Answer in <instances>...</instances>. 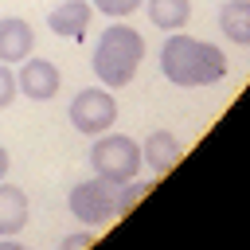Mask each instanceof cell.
Returning <instances> with one entry per match:
<instances>
[{
	"label": "cell",
	"mask_w": 250,
	"mask_h": 250,
	"mask_svg": "<svg viewBox=\"0 0 250 250\" xmlns=\"http://www.w3.org/2000/svg\"><path fill=\"white\" fill-rule=\"evenodd\" d=\"M230 70L227 55L207 43V39H195V35H184V31H168L164 47H160V74L172 82V86H215L223 82Z\"/></svg>",
	"instance_id": "obj_1"
},
{
	"label": "cell",
	"mask_w": 250,
	"mask_h": 250,
	"mask_svg": "<svg viewBox=\"0 0 250 250\" xmlns=\"http://www.w3.org/2000/svg\"><path fill=\"white\" fill-rule=\"evenodd\" d=\"M141 62H145V35H141L137 27H129V23H109V27L98 35L90 66H94V78H98L105 90L129 86V82L137 78Z\"/></svg>",
	"instance_id": "obj_2"
},
{
	"label": "cell",
	"mask_w": 250,
	"mask_h": 250,
	"mask_svg": "<svg viewBox=\"0 0 250 250\" xmlns=\"http://www.w3.org/2000/svg\"><path fill=\"white\" fill-rule=\"evenodd\" d=\"M90 168H94V176H102L109 184H125L145 168L141 145L133 137H125V133H109L105 129V133H98V141L90 148Z\"/></svg>",
	"instance_id": "obj_3"
},
{
	"label": "cell",
	"mask_w": 250,
	"mask_h": 250,
	"mask_svg": "<svg viewBox=\"0 0 250 250\" xmlns=\"http://www.w3.org/2000/svg\"><path fill=\"white\" fill-rule=\"evenodd\" d=\"M117 188H121V184H109V180H102V176L82 180V184L70 188L66 207H70V215H74L78 223H86V227L113 223V219H117Z\"/></svg>",
	"instance_id": "obj_4"
},
{
	"label": "cell",
	"mask_w": 250,
	"mask_h": 250,
	"mask_svg": "<svg viewBox=\"0 0 250 250\" xmlns=\"http://www.w3.org/2000/svg\"><path fill=\"white\" fill-rule=\"evenodd\" d=\"M66 117L82 137H98V133L117 125V102H113V94L105 86H86V90L74 94Z\"/></svg>",
	"instance_id": "obj_5"
},
{
	"label": "cell",
	"mask_w": 250,
	"mask_h": 250,
	"mask_svg": "<svg viewBox=\"0 0 250 250\" xmlns=\"http://www.w3.org/2000/svg\"><path fill=\"white\" fill-rule=\"evenodd\" d=\"M59 86H62V70H59L51 59H35V55H27V59L20 62L16 90H20L23 98H31V102H51V98L59 94Z\"/></svg>",
	"instance_id": "obj_6"
},
{
	"label": "cell",
	"mask_w": 250,
	"mask_h": 250,
	"mask_svg": "<svg viewBox=\"0 0 250 250\" xmlns=\"http://www.w3.org/2000/svg\"><path fill=\"white\" fill-rule=\"evenodd\" d=\"M180 156H184V145H180V137L168 133V129H152V133L145 137V145H141V160H145L156 176L172 172V168L180 164Z\"/></svg>",
	"instance_id": "obj_7"
},
{
	"label": "cell",
	"mask_w": 250,
	"mask_h": 250,
	"mask_svg": "<svg viewBox=\"0 0 250 250\" xmlns=\"http://www.w3.org/2000/svg\"><path fill=\"white\" fill-rule=\"evenodd\" d=\"M35 47V31L27 20L20 16H4L0 20V62H23Z\"/></svg>",
	"instance_id": "obj_8"
},
{
	"label": "cell",
	"mask_w": 250,
	"mask_h": 250,
	"mask_svg": "<svg viewBox=\"0 0 250 250\" xmlns=\"http://www.w3.org/2000/svg\"><path fill=\"white\" fill-rule=\"evenodd\" d=\"M27 215H31L27 191L0 180V238H16L27 227Z\"/></svg>",
	"instance_id": "obj_9"
},
{
	"label": "cell",
	"mask_w": 250,
	"mask_h": 250,
	"mask_svg": "<svg viewBox=\"0 0 250 250\" xmlns=\"http://www.w3.org/2000/svg\"><path fill=\"white\" fill-rule=\"evenodd\" d=\"M90 0H62L59 8H51V16H47V27L62 39H82L86 35V27H90Z\"/></svg>",
	"instance_id": "obj_10"
},
{
	"label": "cell",
	"mask_w": 250,
	"mask_h": 250,
	"mask_svg": "<svg viewBox=\"0 0 250 250\" xmlns=\"http://www.w3.org/2000/svg\"><path fill=\"white\" fill-rule=\"evenodd\" d=\"M141 8L148 12L152 27H160V31H180L191 20V0H145Z\"/></svg>",
	"instance_id": "obj_11"
},
{
	"label": "cell",
	"mask_w": 250,
	"mask_h": 250,
	"mask_svg": "<svg viewBox=\"0 0 250 250\" xmlns=\"http://www.w3.org/2000/svg\"><path fill=\"white\" fill-rule=\"evenodd\" d=\"M219 31L230 43L250 47V0H227L219 8Z\"/></svg>",
	"instance_id": "obj_12"
},
{
	"label": "cell",
	"mask_w": 250,
	"mask_h": 250,
	"mask_svg": "<svg viewBox=\"0 0 250 250\" xmlns=\"http://www.w3.org/2000/svg\"><path fill=\"white\" fill-rule=\"evenodd\" d=\"M152 188H156L152 180H137V176H133V180H125V184L117 188V215L133 211V207H137V203H141V199H145Z\"/></svg>",
	"instance_id": "obj_13"
},
{
	"label": "cell",
	"mask_w": 250,
	"mask_h": 250,
	"mask_svg": "<svg viewBox=\"0 0 250 250\" xmlns=\"http://www.w3.org/2000/svg\"><path fill=\"white\" fill-rule=\"evenodd\" d=\"M141 4H145V0H90V8H98V12L109 16V20H125V16H133Z\"/></svg>",
	"instance_id": "obj_14"
},
{
	"label": "cell",
	"mask_w": 250,
	"mask_h": 250,
	"mask_svg": "<svg viewBox=\"0 0 250 250\" xmlns=\"http://www.w3.org/2000/svg\"><path fill=\"white\" fill-rule=\"evenodd\" d=\"M16 74L8 70V62H0V109H8L12 102H16Z\"/></svg>",
	"instance_id": "obj_15"
},
{
	"label": "cell",
	"mask_w": 250,
	"mask_h": 250,
	"mask_svg": "<svg viewBox=\"0 0 250 250\" xmlns=\"http://www.w3.org/2000/svg\"><path fill=\"white\" fill-rule=\"evenodd\" d=\"M94 246V234L90 230H78V234H66L62 242H59V250H90Z\"/></svg>",
	"instance_id": "obj_16"
},
{
	"label": "cell",
	"mask_w": 250,
	"mask_h": 250,
	"mask_svg": "<svg viewBox=\"0 0 250 250\" xmlns=\"http://www.w3.org/2000/svg\"><path fill=\"white\" fill-rule=\"evenodd\" d=\"M8 168H12V156H8V148H4V145H0V180H4V176H8Z\"/></svg>",
	"instance_id": "obj_17"
},
{
	"label": "cell",
	"mask_w": 250,
	"mask_h": 250,
	"mask_svg": "<svg viewBox=\"0 0 250 250\" xmlns=\"http://www.w3.org/2000/svg\"><path fill=\"white\" fill-rule=\"evenodd\" d=\"M0 250H27V246H20L16 238H0Z\"/></svg>",
	"instance_id": "obj_18"
}]
</instances>
